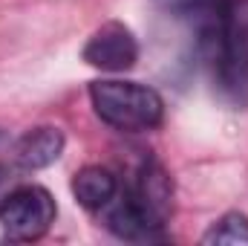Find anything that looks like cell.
<instances>
[{
  "label": "cell",
  "instance_id": "cell-1",
  "mask_svg": "<svg viewBox=\"0 0 248 246\" xmlns=\"http://www.w3.org/2000/svg\"><path fill=\"white\" fill-rule=\"evenodd\" d=\"M202 47L208 50L219 90L246 102L248 96V0H225L217 20L199 32Z\"/></svg>",
  "mask_w": 248,
  "mask_h": 246
},
{
  "label": "cell",
  "instance_id": "cell-2",
  "mask_svg": "<svg viewBox=\"0 0 248 246\" xmlns=\"http://www.w3.org/2000/svg\"><path fill=\"white\" fill-rule=\"evenodd\" d=\"M90 102L101 122L124 133L156 130L165 119V99L141 81H127V78L93 81Z\"/></svg>",
  "mask_w": 248,
  "mask_h": 246
},
{
  "label": "cell",
  "instance_id": "cell-3",
  "mask_svg": "<svg viewBox=\"0 0 248 246\" xmlns=\"http://www.w3.org/2000/svg\"><path fill=\"white\" fill-rule=\"evenodd\" d=\"M58 206L44 185L26 183L0 197V229L12 241H38L55 223Z\"/></svg>",
  "mask_w": 248,
  "mask_h": 246
},
{
  "label": "cell",
  "instance_id": "cell-4",
  "mask_svg": "<svg viewBox=\"0 0 248 246\" xmlns=\"http://www.w3.org/2000/svg\"><path fill=\"white\" fill-rule=\"evenodd\" d=\"M81 58L104 72H127L139 61V41L122 20H107L87 38Z\"/></svg>",
  "mask_w": 248,
  "mask_h": 246
},
{
  "label": "cell",
  "instance_id": "cell-5",
  "mask_svg": "<svg viewBox=\"0 0 248 246\" xmlns=\"http://www.w3.org/2000/svg\"><path fill=\"white\" fill-rule=\"evenodd\" d=\"M63 145H66V136L61 127L38 124V127H29L23 136H17L12 157L23 171H41V168H49L52 162L61 159Z\"/></svg>",
  "mask_w": 248,
  "mask_h": 246
},
{
  "label": "cell",
  "instance_id": "cell-6",
  "mask_svg": "<svg viewBox=\"0 0 248 246\" xmlns=\"http://www.w3.org/2000/svg\"><path fill=\"white\" fill-rule=\"evenodd\" d=\"M119 177L104 168V165H84L72 177V197L87 209V211H104L116 194H119Z\"/></svg>",
  "mask_w": 248,
  "mask_h": 246
},
{
  "label": "cell",
  "instance_id": "cell-7",
  "mask_svg": "<svg viewBox=\"0 0 248 246\" xmlns=\"http://www.w3.org/2000/svg\"><path fill=\"white\" fill-rule=\"evenodd\" d=\"M156 3H159L165 12H170L173 18L193 23L196 32H205V29L217 20L219 9L225 6V0H156Z\"/></svg>",
  "mask_w": 248,
  "mask_h": 246
},
{
  "label": "cell",
  "instance_id": "cell-8",
  "mask_svg": "<svg viewBox=\"0 0 248 246\" xmlns=\"http://www.w3.org/2000/svg\"><path fill=\"white\" fill-rule=\"evenodd\" d=\"M202 244H248V217L240 211L222 214L202 235Z\"/></svg>",
  "mask_w": 248,
  "mask_h": 246
},
{
  "label": "cell",
  "instance_id": "cell-9",
  "mask_svg": "<svg viewBox=\"0 0 248 246\" xmlns=\"http://www.w3.org/2000/svg\"><path fill=\"white\" fill-rule=\"evenodd\" d=\"M3 180H6V168L0 165V185H3Z\"/></svg>",
  "mask_w": 248,
  "mask_h": 246
}]
</instances>
